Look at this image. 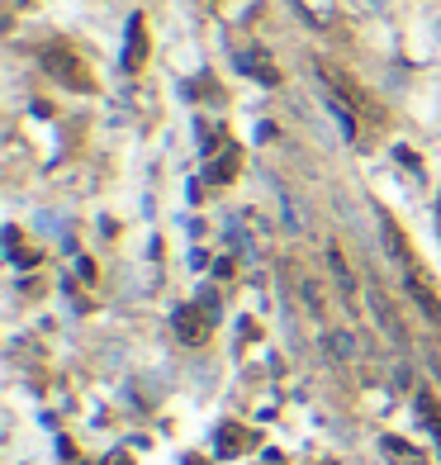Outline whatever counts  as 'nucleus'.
Returning a JSON list of instances; mask_svg holds the SVG:
<instances>
[{"label": "nucleus", "instance_id": "nucleus-11", "mask_svg": "<svg viewBox=\"0 0 441 465\" xmlns=\"http://www.w3.org/2000/svg\"><path fill=\"white\" fill-rule=\"evenodd\" d=\"M327 262H333V276L342 285V295H356V280H351V266L342 262V252H327Z\"/></svg>", "mask_w": 441, "mask_h": 465}, {"label": "nucleus", "instance_id": "nucleus-1", "mask_svg": "<svg viewBox=\"0 0 441 465\" xmlns=\"http://www.w3.org/2000/svg\"><path fill=\"white\" fill-rule=\"evenodd\" d=\"M370 309H375V323L384 327V337L404 347V342H408V327H404V319H398V309L390 304V295H384V290H370Z\"/></svg>", "mask_w": 441, "mask_h": 465}, {"label": "nucleus", "instance_id": "nucleus-6", "mask_svg": "<svg viewBox=\"0 0 441 465\" xmlns=\"http://www.w3.org/2000/svg\"><path fill=\"white\" fill-rule=\"evenodd\" d=\"M323 347L333 361H356V337L347 333V327H333V333H323Z\"/></svg>", "mask_w": 441, "mask_h": 465}, {"label": "nucleus", "instance_id": "nucleus-8", "mask_svg": "<svg viewBox=\"0 0 441 465\" xmlns=\"http://www.w3.org/2000/svg\"><path fill=\"white\" fill-rule=\"evenodd\" d=\"M380 228H384V242H390V256H394L398 266H408V242H404V232L394 228V218L380 214Z\"/></svg>", "mask_w": 441, "mask_h": 465}, {"label": "nucleus", "instance_id": "nucleus-2", "mask_svg": "<svg viewBox=\"0 0 441 465\" xmlns=\"http://www.w3.org/2000/svg\"><path fill=\"white\" fill-rule=\"evenodd\" d=\"M143 58H147V34H143V15H133V20H129V43H123V67H129V72H138V67H143Z\"/></svg>", "mask_w": 441, "mask_h": 465}, {"label": "nucleus", "instance_id": "nucleus-5", "mask_svg": "<svg viewBox=\"0 0 441 465\" xmlns=\"http://www.w3.org/2000/svg\"><path fill=\"white\" fill-rule=\"evenodd\" d=\"M413 408H418L422 428H427V432H432L437 442H441V404H437V399H432V394H427V390H418V394H413Z\"/></svg>", "mask_w": 441, "mask_h": 465}, {"label": "nucleus", "instance_id": "nucleus-12", "mask_svg": "<svg viewBox=\"0 0 441 465\" xmlns=\"http://www.w3.org/2000/svg\"><path fill=\"white\" fill-rule=\"evenodd\" d=\"M232 171H238V153H232V147H228V153H224V157H218L214 167H209V181H228Z\"/></svg>", "mask_w": 441, "mask_h": 465}, {"label": "nucleus", "instance_id": "nucleus-9", "mask_svg": "<svg viewBox=\"0 0 441 465\" xmlns=\"http://www.w3.org/2000/svg\"><path fill=\"white\" fill-rule=\"evenodd\" d=\"M299 10H304V15L319 24V29H327V24H333V15H337L333 0H299Z\"/></svg>", "mask_w": 441, "mask_h": 465}, {"label": "nucleus", "instance_id": "nucleus-14", "mask_svg": "<svg viewBox=\"0 0 441 465\" xmlns=\"http://www.w3.org/2000/svg\"><path fill=\"white\" fill-rule=\"evenodd\" d=\"M299 295H304V304H309L313 313H323V295H319V285H313V280L299 285Z\"/></svg>", "mask_w": 441, "mask_h": 465}, {"label": "nucleus", "instance_id": "nucleus-10", "mask_svg": "<svg viewBox=\"0 0 441 465\" xmlns=\"http://www.w3.org/2000/svg\"><path fill=\"white\" fill-rule=\"evenodd\" d=\"M242 62H247V72H252V76H261V81H275V67H271V58H261L256 48H247V52H242Z\"/></svg>", "mask_w": 441, "mask_h": 465}, {"label": "nucleus", "instance_id": "nucleus-3", "mask_svg": "<svg viewBox=\"0 0 441 465\" xmlns=\"http://www.w3.org/2000/svg\"><path fill=\"white\" fill-rule=\"evenodd\" d=\"M380 456L390 461V465H427V461L418 456V446L398 442V437H380Z\"/></svg>", "mask_w": 441, "mask_h": 465}, {"label": "nucleus", "instance_id": "nucleus-13", "mask_svg": "<svg viewBox=\"0 0 441 465\" xmlns=\"http://www.w3.org/2000/svg\"><path fill=\"white\" fill-rule=\"evenodd\" d=\"M48 67H52V72H58L62 81H81V72H72V67H76V62H67V58H62V52H48Z\"/></svg>", "mask_w": 441, "mask_h": 465}, {"label": "nucleus", "instance_id": "nucleus-4", "mask_svg": "<svg viewBox=\"0 0 441 465\" xmlns=\"http://www.w3.org/2000/svg\"><path fill=\"white\" fill-rule=\"evenodd\" d=\"M408 295H413V304H418V309L427 313V319H432V323L441 327V299H437L432 290H427V285H422L418 276H413V271H408Z\"/></svg>", "mask_w": 441, "mask_h": 465}, {"label": "nucleus", "instance_id": "nucleus-7", "mask_svg": "<svg viewBox=\"0 0 441 465\" xmlns=\"http://www.w3.org/2000/svg\"><path fill=\"white\" fill-rule=\"evenodd\" d=\"M176 333H181V342H204V313L200 309H176Z\"/></svg>", "mask_w": 441, "mask_h": 465}]
</instances>
